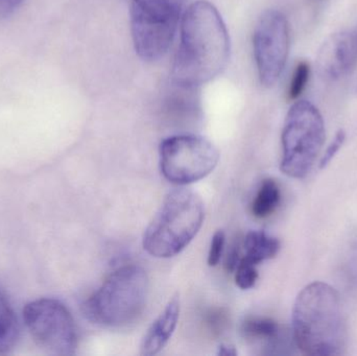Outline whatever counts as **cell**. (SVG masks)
Listing matches in <instances>:
<instances>
[{
  "label": "cell",
  "instance_id": "1",
  "mask_svg": "<svg viewBox=\"0 0 357 356\" xmlns=\"http://www.w3.org/2000/svg\"><path fill=\"white\" fill-rule=\"evenodd\" d=\"M230 58V38L213 4L197 1L183 14L174 79L185 88L205 85L220 75Z\"/></svg>",
  "mask_w": 357,
  "mask_h": 356
},
{
  "label": "cell",
  "instance_id": "2",
  "mask_svg": "<svg viewBox=\"0 0 357 356\" xmlns=\"http://www.w3.org/2000/svg\"><path fill=\"white\" fill-rule=\"evenodd\" d=\"M293 332L296 345L304 355H343L347 330L337 291L323 282L303 288L294 305Z\"/></svg>",
  "mask_w": 357,
  "mask_h": 356
},
{
  "label": "cell",
  "instance_id": "3",
  "mask_svg": "<svg viewBox=\"0 0 357 356\" xmlns=\"http://www.w3.org/2000/svg\"><path fill=\"white\" fill-rule=\"evenodd\" d=\"M205 219L201 196L185 188L173 190L144 232V250L157 258L180 254L197 236Z\"/></svg>",
  "mask_w": 357,
  "mask_h": 356
},
{
  "label": "cell",
  "instance_id": "4",
  "mask_svg": "<svg viewBox=\"0 0 357 356\" xmlns=\"http://www.w3.org/2000/svg\"><path fill=\"white\" fill-rule=\"evenodd\" d=\"M148 294L146 271L139 265H125L113 272L86 301L84 315L96 325L123 327L142 315Z\"/></svg>",
  "mask_w": 357,
  "mask_h": 356
},
{
  "label": "cell",
  "instance_id": "5",
  "mask_svg": "<svg viewBox=\"0 0 357 356\" xmlns=\"http://www.w3.org/2000/svg\"><path fill=\"white\" fill-rule=\"evenodd\" d=\"M325 141V125L319 109L307 100H299L289 109L282 132L281 171L303 179L312 171Z\"/></svg>",
  "mask_w": 357,
  "mask_h": 356
},
{
  "label": "cell",
  "instance_id": "6",
  "mask_svg": "<svg viewBox=\"0 0 357 356\" xmlns=\"http://www.w3.org/2000/svg\"><path fill=\"white\" fill-rule=\"evenodd\" d=\"M131 31L144 61L165 56L173 42L184 0H131Z\"/></svg>",
  "mask_w": 357,
  "mask_h": 356
},
{
  "label": "cell",
  "instance_id": "7",
  "mask_svg": "<svg viewBox=\"0 0 357 356\" xmlns=\"http://www.w3.org/2000/svg\"><path fill=\"white\" fill-rule=\"evenodd\" d=\"M160 169L165 179L177 185L195 183L213 171L220 153L207 138L177 135L160 144Z\"/></svg>",
  "mask_w": 357,
  "mask_h": 356
},
{
  "label": "cell",
  "instance_id": "8",
  "mask_svg": "<svg viewBox=\"0 0 357 356\" xmlns=\"http://www.w3.org/2000/svg\"><path fill=\"white\" fill-rule=\"evenodd\" d=\"M23 320L41 348L54 355H75L77 327L73 316L60 301L39 299L29 303L23 309Z\"/></svg>",
  "mask_w": 357,
  "mask_h": 356
},
{
  "label": "cell",
  "instance_id": "9",
  "mask_svg": "<svg viewBox=\"0 0 357 356\" xmlns=\"http://www.w3.org/2000/svg\"><path fill=\"white\" fill-rule=\"evenodd\" d=\"M253 46L260 82L266 87H272L282 75L289 56L287 17L277 10L264 12L254 31Z\"/></svg>",
  "mask_w": 357,
  "mask_h": 356
},
{
  "label": "cell",
  "instance_id": "10",
  "mask_svg": "<svg viewBox=\"0 0 357 356\" xmlns=\"http://www.w3.org/2000/svg\"><path fill=\"white\" fill-rule=\"evenodd\" d=\"M357 61V31L331 35L321 46L317 56L319 75L326 81L345 77Z\"/></svg>",
  "mask_w": 357,
  "mask_h": 356
},
{
  "label": "cell",
  "instance_id": "11",
  "mask_svg": "<svg viewBox=\"0 0 357 356\" xmlns=\"http://www.w3.org/2000/svg\"><path fill=\"white\" fill-rule=\"evenodd\" d=\"M180 318V299L173 297L162 313L153 322L142 340L140 353L144 356L158 355L171 340Z\"/></svg>",
  "mask_w": 357,
  "mask_h": 356
},
{
  "label": "cell",
  "instance_id": "12",
  "mask_svg": "<svg viewBox=\"0 0 357 356\" xmlns=\"http://www.w3.org/2000/svg\"><path fill=\"white\" fill-rule=\"evenodd\" d=\"M279 250L280 242L277 238L264 231H251L245 236L243 258L257 265L262 261L274 258Z\"/></svg>",
  "mask_w": 357,
  "mask_h": 356
},
{
  "label": "cell",
  "instance_id": "13",
  "mask_svg": "<svg viewBox=\"0 0 357 356\" xmlns=\"http://www.w3.org/2000/svg\"><path fill=\"white\" fill-rule=\"evenodd\" d=\"M18 334L16 315L6 297L0 292V355H8L14 349Z\"/></svg>",
  "mask_w": 357,
  "mask_h": 356
},
{
  "label": "cell",
  "instance_id": "14",
  "mask_svg": "<svg viewBox=\"0 0 357 356\" xmlns=\"http://www.w3.org/2000/svg\"><path fill=\"white\" fill-rule=\"evenodd\" d=\"M280 202V189L274 180H264L260 186L253 204L252 211L256 217L264 219L272 215Z\"/></svg>",
  "mask_w": 357,
  "mask_h": 356
},
{
  "label": "cell",
  "instance_id": "15",
  "mask_svg": "<svg viewBox=\"0 0 357 356\" xmlns=\"http://www.w3.org/2000/svg\"><path fill=\"white\" fill-rule=\"evenodd\" d=\"M241 332L247 340L271 343L278 339L279 326L271 319L250 318L243 322Z\"/></svg>",
  "mask_w": 357,
  "mask_h": 356
},
{
  "label": "cell",
  "instance_id": "16",
  "mask_svg": "<svg viewBox=\"0 0 357 356\" xmlns=\"http://www.w3.org/2000/svg\"><path fill=\"white\" fill-rule=\"evenodd\" d=\"M310 75V66L306 61L298 63L294 70L293 77L289 84V98L291 100H297L307 85Z\"/></svg>",
  "mask_w": 357,
  "mask_h": 356
},
{
  "label": "cell",
  "instance_id": "17",
  "mask_svg": "<svg viewBox=\"0 0 357 356\" xmlns=\"http://www.w3.org/2000/svg\"><path fill=\"white\" fill-rule=\"evenodd\" d=\"M235 282L241 290H249L255 286L258 279V272L256 265L243 258L239 261L235 269Z\"/></svg>",
  "mask_w": 357,
  "mask_h": 356
},
{
  "label": "cell",
  "instance_id": "18",
  "mask_svg": "<svg viewBox=\"0 0 357 356\" xmlns=\"http://www.w3.org/2000/svg\"><path fill=\"white\" fill-rule=\"evenodd\" d=\"M225 242H226V235L222 230H218L212 236L209 254H208V265L210 267H215L220 263L224 252Z\"/></svg>",
  "mask_w": 357,
  "mask_h": 356
},
{
  "label": "cell",
  "instance_id": "19",
  "mask_svg": "<svg viewBox=\"0 0 357 356\" xmlns=\"http://www.w3.org/2000/svg\"><path fill=\"white\" fill-rule=\"evenodd\" d=\"M346 140V133L343 131V130H340L337 132V135H335V139L331 142V146L327 148L326 152H325L324 156L321 159L320 162V169H325L329 163L333 161V159L335 158V155L339 152L340 148L343 146L344 142Z\"/></svg>",
  "mask_w": 357,
  "mask_h": 356
},
{
  "label": "cell",
  "instance_id": "20",
  "mask_svg": "<svg viewBox=\"0 0 357 356\" xmlns=\"http://www.w3.org/2000/svg\"><path fill=\"white\" fill-rule=\"evenodd\" d=\"M23 0H0V19L12 16L22 4Z\"/></svg>",
  "mask_w": 357,
  "mask_h": 356
},
{
  "label": "cell",
  "instance_id": "21",
  "mask_svg": "<svg viewBox=\"0 0 357 356\" xmlns=\"http://www.w3.org/2000/svg\"><path fill=\"white\" fill-rule=\"evenodd\" d=\"M218 355L224 356H234L237 355L236 350L233 347L228 346V345H220L218 348Z\"/></svg>",
  "mask_w": 357,
  "mask_h": 356
},
{
  "label": "cell",
  "instance_id": "22",
  "mask_svg": "<svg viewBox=\"0 0 357 356\" xmlns=\"http://www.w3.org/2000/svg\"><path fill=\"white\" fill-rule=\"evenodd\" d=\"M314 1H318V0H314Z\"/></svg>",
  "mask_w": 357,
  "mask_h": 356
}]
</instances>
